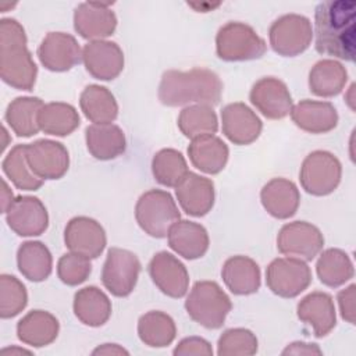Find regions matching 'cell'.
<instances>
[{
  "instance_id": "cell-1",
  "label": "cell",
  "mask_w": 356,
  "mask_h": 356,
  "mask_svg": "<svg viewBox=\"0 0 356 356\" xmlns=\"http://www.w3.org/2000/svg\"><path fill=\"white\" fill-rule=\"evenodd\" d=\"M314 47L320 54L355 61L356 3L353 0L321 1L314 11Z\"/></svg>"
},
{
  "instance_id": "cell-2",
  "label": "cell",
  "mask_w": 356,
  "mask_h": 356,
  "mask_svg": "<svg viewBox=\"0 0 356 356\" xmlns=\"http://www.w3.org/2000/svg\"><path fill=\"white\" fill-rule=\"evenodd\" d=\"M222 96L220 76L207 68L189 71L168 70L159 85V100L168 107L185 104H218Z\"/></svg>"
},
{
  "instance_id": "cell-3",
  "label": "cell",
  "mask_w": 356,
  "mask_h": 356,
  "mask_svg": "<svg viewBox=\"0 0 356 356\" xmlns=\"http://www.w3.org/2000/svg\"><path fill=\"white\" fill-rule=\"evenodd\" d=\"M38 67L26 47L24 26L14 18L0 21V78L19 90H32Z\"/></svg>"
},
{
  "instance_id": "cell-4",
  "label": "cell",
  "mask_w": 356,
  "mask_h": 356,
  "mask_svg": "<svg viewBox=\"0 0 356 356\" xmlns=\"http://www.w3.org/2000/svg\"><path fill=\"white\" fill-rule=\"evenodd\" d=\"M231 309L232 303L229 296L214 281L195 282L185 300L188 316L195 323L209 330L222 327Z\"/></svg>"
},
{
  "instance_id": "cell-5",
  "label": "cell",
  "mask_w": 356,
  "mask_h": 356,
  "mask_svg": "<svg viewBox=\"0 0 356 356\" xmlns=\"http://www.w3.org/2000/svg\"><path fill=\"white\" fill-rule=\"evenodd\" d=\"M135 218L145 234L153 238H165L170 228L181 218V214L167 191L150 189L138 199Z\"/></svg>"
},
{
  "instance_id": "cell-6",
  "label": "cell",
  "mask_w": 356,
  "mask_h": 356,
  "mask_svg": "<svg viewBox=\"0 0 356 356\" xmlns=\"http://www.w3.org/2000/svg\"><path fill=\"white\" fill-rule=\"evenodd\" d=\"M267 50L263 38L248 24L227 22L216 36L217 56L224 61H249L260 58Z\"/></svg>"
},
{
  "instance_id": "cell-7",
  "label": "cell",
  "mask_w": 356,
  "mask_h": 356,
  "mask_svg": "<svg viewBox=\"0 0 356 356\" xmlns=\"http://www.w3.org/2000/svg\"><path fill=\"white\" fill-rule=\"evenodd\" d=\"M341 175L339 160L327 150H314L307 154L299 171L302 188L313 196L332 193L341 182Z\"/></svg>"
},
{
  "instance_id": "cell-8",
  "label": "cell",
  "mask_w": 356,
  "mask_h": 356,
  "mask_svg": "<svg viewBox=\"0 0 356 356\" xmlns=\"http://www.w3.org/2000/svg\"><path fill=\"white\" fill-rule=\"evenodd\" d=\"M268 39L271 49L277 54L295 57L303 53L312 43V22L299 14H285L271 24Z\"/></svg>"
},
{
  "instance_id": "cell-9",
  "label": "cell",
  "mask_w": 356,
  "mask_h": 356,
  "mask_svg": "<svg viewBox=\"0 0 356 356\" xmlns=\"http://www.w3.org/2000/svg\"><path fill=\"white\" fill-rule=\"evenodd\" d=\"M140 273V261L135 253L121 248H110L102 268L104 288L117 298H125L134 291Z\"/></svg>"
},
{
  "instance_id": "cell-10",
  "label": "cell",
  "mask_w": 356,
  "mask_h": 356,
  "mask_svg": "<svg viewBox=\"0 0 356 356\" xmlns=\"http://www.w3.org/2000/svg\"><path fill=\"white\" fill-rule=\"evenodd\" d=\"M312 282V271L306 261L295 257H277L266 270L268 289L281 298L300 295Z\"/></svg>"
},
{
  "instance_id": "cell-11",
  "label": "cell",
  "mask_w": 356,
  "mask_h": 356,
  "mask_svg": "<svg viewBox=\"0 0 356 356\" xmlns=\"http://www.w3.org/2000/svg\"><path fill=\"white\" fill-rule=\"evenodd\" d=\"M324 246L321 231L307 221H293L282 225L277 236V249L286 257L313 260Z\"/></svg>"
},
{
  "instance_id": "cell-12",
  "label": "cell",
  "mask_w": 356,
  "mask_h": 356,
  "mask_svg": "<svg viewBox=\"0 0 356 356\" xmlns=\"http://www.w3.org/2000/svg\"><path fill=\"white\" fill-rule=\"evenodd\" d=\"M31 170L43 181L60 179L68 171L70 154L65 146L51 139H38L26 145Z\"/></svg>"
},
{
  "instance_id": "cell-13",
  "label": "cell",
  "mask_w": 356,
  "mask_h": 356,
  "mask_svg": "<svg viewBox=\"0 0 356 356\" xmlns=\"http://www.w3.org/2000/svg\"><path fill=\"white\" fill-rule=\"evenodd\" d=\"M38 57L46 70L64 72L82 61V50L72 35L49 32L38 47Z\"/></svg>"
},
{
  "instance_id": "cell-14",
  "label": "cell",
  "mask_w": 356,
  "mask_h": 356,
  "mask_svg": "<svg viewBox=\"0 0 356 356\" xmlns=\"http://www.w3.org/2000/svg\"><path fill=\"white\" fill-rule=\"evenodd\" d=\"M64 242L70 252L88 259H96L104 250L107 238L100 222L90 217L78 216L67 222Z\"/></svg>"
},
{
  "instance_id": "cell-15",
  "label": "cell",
  "mask_w": 356,
  "mask_h": 356,
  "mask_svg": "<svg viewBox=\"0 0 356 356\" xmlns=\"http://www.w3.org/2000/svg\"><path fill=\"white\" fill-rule=\"evenodd\" d=\"M6 221L19 236H38L47 229L49 214L40 199L17 196L6 211Z\"/></svg>"
},
{
  "instance_id": "cell-16",
  "label": "cell",
  "mask_w": 356,
  "mask_h": 356,
  "mask_svg": "<svg viewBox=\"0 0 356 356\" xmlns=\"http://www.w3.org/2000/svg\"><path fill=\"white\" fill-rule=\"evenodd\" d=\"M147 270L152 281L164 295L178 299L188 292V270L174 254L165 250L156 253L149 261Z\"/></svg>"
},
{
  "instance_id": "cell-17",
  "label": "cell",
  "mask_w": 356,
  "mask_h": 356,
  "mask_svg": "<svg viewBox=\"0 0 356 356\" xmlns=\"http://www.w3.org/2000/svg\"><path fill=\"white\" fill-rule=\"evenodd\" d=\"M249 99L250 103L268 120L285 118L293 106L288 86L274 76H264L254 82Z\"/></svg>"
},
{
  "instance_id": "cell-18",
  "label": "cell",
  "mask_w": 356,
  "mask_h": 356,
  "mask_svg": "<svg viewBox=\"0 0 356 356\" xmlns=\"http://www.w3.org/2000/svg\"><path fill=\"white\" fill-rule=\"evenodd\" d=\"M111 3H81L74 11V29L83 39L104 40L117 28V17L110 8Z\"/></svg>"
},
{
  "instance_id": "cell-19",
  "label": "cell",
  "mask_w": 356,
  "mask_h": 356,
  "mask_svg": "<svg viewBox=\"0 0 356 356\" xmlns=\"http://www.w3.org/2000/svg\"><path fill=\"white\" fill-rule=\"evenodd\" d=\"M82 63L96 79H115L124 70V53L115 42L93 40L82 49Z\"/></svg>"
},
{
  "instance_id": "cell-20",
  "label": "cell",
  "mask_w": 356,
  "mask_h": 356,
  "mask_svg": "<svg viewBox=\"0 0 356 356\" xmlns=\"http://www.w3.org/2000/svg\"><path fill=\"white\" fill-rule=\"evenodd\" d=\"M222 134L234 145H250L261 132L263 124L257 114L245 103H229L221 110Z\"/></svg>"
},
{
  "instance_id": "cell-21",
  "label": "cell",
  "mask_w": 356,
  "mask_h": 356,
  "mask_svg": "<svg viewBox=\"0 0 356 356\" xmlns=\"http://www.w3.org/2000/svg\"><path fill=\"white\" fill-rule=\"evenodd\" d=\"M175 195L181 209L192 217H203L214 206L213 181L191 171L175 186Z\"/></svg>"
},
{
  "instance_id": "cell-22",
  "label": "cell",
  "mask_w": 356,
  "mask_h": 356,
  "mask_svg": "<svg viewBox=\"0 0 356 356\" xmlns=\"http://www.w3.org/2000/svg\"><path fill=\"white\" fill-rule=\"evenodd\" d=\"M298 318L310 325L316 338H323L337 324V313L331 295L314 291L306 295L296 306Z\"/></svg>"
},
{
  "instance_id": "cell-23",
  "label": "cell",
  "mask_w": 356,
  "mask_h": 356,
  "mask_svg": "<svg viewBox=\"0 0 356 356\" xmlns=\"http://www.w3.org/2000/svg\"><path fill=\"white\" fill-rule=\"evenodd\" d=\"M289 114L295 125L309 134H325L338 124L337 108L330 102L305 99L292 106Z\"/></svg>"
},
{
  "instance_id": "cell-24",
  "label": "cell",
  "mask_w": 356,
  "mask_h": 356,
  "mask_svg": "<svg viewBox=\"0 0 356 356\" xmlns=\"http://www.w3.org/2000/svg\"><path fill=\"white\" fill-rule=\"evenodd\" d=\"M168 246L186 260H196L209 249V234L203 225L189 220H178L168 231Z\"/></svg>"
},
{
  "instance_id": "cell-25",
  "label": "cell",
  "mask_w": 356,
  "mask_h": 356,
  "mask_svg": "<svg viewBox=\"0 0 356 356\" xmlns=\"http://www.w3.org/2000/svg\"><path fill=\"white\" fill-rule=\"evenodd\" d=\"M260 200L266 211L278 220L292 217L300 203L298 186L285 178H273L260 192Z\"/></svg>"
},
{
  "instance_id": "cell-26",
  "label": "cell",
  "mask_w": 356,
  "mask_h": 356,
  "mask_svg": "<svg viewBox=\"0 0 356 356\" xmlns=\"http://www.w3.org/2000/svg\"><path fill=\"white\" fill-rule=\"evenodd\" d=\"M221 277L234 295H252L260 288L259 264L248 256L238 254L227 259L221 268Z\"/></svg>"
},
{
  "instance_id": "cell-27",
  "label": "cell",
  "mask_w": 356,
  "mask_h": 356,
  "mask_svg": "<svg viewBox=\"0 0 356 356\" xmlns=\"http://www.w3.org/2000/svg\"><path fill=\"white\" fill-rule=\"evenodd\" d=\"M88 152L97 160H113L125 152L124 131L115 124H92L85 129Z\"/></svg>"
},
{
  "instance_id": "cell-28",
  "label": "cell",
  "mask_w": 356,
  "mask_h": 356,
  "mask_svg": "<svg viewBox=\"0 0 356 356\" xmlns=\"http://www.w3.org/2000/svg\"><path fill=\"white\" fill-rule=\"evenodd\" d=\"M58 320L46 310H32L17 324V337L25 345L43 348L50 345L58 335Z\"/></svg>"
},
{
  "instance_id": "cell-29",
  "label": "cell",
  "mask_w": 356,
  "mask_h": 356,
  "mask_svg": "<svg viewBox=\"0 0 356 356\" xmlns=\"http://www.w3.org/2000/svg\"><path fill=\"white\" fill-rule=\"evenodd\" d=\"M228 146L216 135L192 139L188 146V156L193 167L206 174H218L228 161Z\"/></svg>"
},
{
  "instance_id": "cell-30",
  "label": "cell",
  "mask_w": 356,
  "mask_h": 356,
  "mask_svg": "<svg viewBox=\"0 0 356 356\" xmlns=\"http://www.w3.org/2000/svg\"><path fill=\"white\" fill-rule=\"evenodd\" d=\"M74 313L76 318L89 327L106 324L111 316V302L97 286H85L74 296Z\"/></svg>"
},
{
  "instance_id": "cell-31",
  "label": "cell",
  "mask_w": 356,
  "mask_h": 356,
  "mask_svg": "<svg viewBox=\"0 0 356 356\" xmlns=\"http://www.w3.org/2000/svg\"><path fill=\"white\" fill-rule=\"evenodd\" d=\"M17 266L19 273L32 282L49 278L53 268V257L49 248L39 241H26L17 250Z\"/></svg>"
},
{
  "instance_id": "cell-32",
  "label": "cell",
  "mask_w": 356,
  "mask_h": 356,
  "mask_svg": "<svg viewBox=\"0 0 356 356\" xmlns=\"http://www.w3.org/2000/svg\"><path fill=\"white\" fill-rule=\"evenodd\" d=\"M348 81L345 67L335 60L317 61L309 72L310 92L320 97H334L342 92Z\"/></svg>"
},
{
  "instance_id": "cell-33",
  "label": "cell",
  "mask_w": 356,
  "mask_h": 356,
  "mask_svg": "<svg viewBox=\"0 0 356 356\" xmlns=\"http://www.w3.org/2000/svg\"><path fill=\"white\" fill-rule=\"evenodd\" d=\"M43 104L44 103L39 97H33V96L15 97L7 106V110L4 114L6 122L17 136L29 138L32 135H36L40 131L38 115Z\"/></svg>"
},
{
  "instance_id": "cell-34",
  "label": "cell",
  "mask_w": 356,
  "mask_h": 356,
  "mask_svg": "<svg viewBox=\"0 0 356 356\" xmlns=\"http://www.w3.org/2000/svg\"><path fill=\"white\" fill-rule=\"evenodd\" d=\"M79 106L85 117L93 124H111L118 115L114 95L100 85H88L81 93Z\"/></svg>"
},
{
  "instance_id": "cell-35",
  "label": "cell",
  "mask_w": 356,
  "mask_h": 356,
  "mask_svg": "<svg viewBox=\"0 0 356 356\" xmlns=\"http://www.w3.org/2000/svg\"><path fill=\"white\" fill-rule=\"evenodd\" d=\"M38 122L40 131L47 135L67 136L79 127V114L68 103L51 102L43 104L38 115Z\"/></svg>"
},
{
  "instance_id": "cell-36",
  "label": "cell",
  "mask_w": 356,
  "mask_h": 356,
  "mask_svg": "<svg viewBox=\"0 0 356 356\" xmlns=\"http://www.w3.org/2000/svg\"><path fill=\"white\" fill-rule=\"evenodd\" d=\"M139 339L150 348L168 346L177 335V327L171 316L160 310H152L140 316L138 321Z\"/></svg>"
},
{
  "instance_id": "cell-37",
  "label": "cell",
  "mask_w": 356,
  "mask_h": 356,
  "mask_svg": "<svg viewBox=\"0 0 356 356\" xmlns=\"http://www.w3.org/2000/svg\"><path fill=\"white\" fill-rule=\"evenodd\" d=\"M316 273L324 285L338 288L353 277L355 270L352 260L343 250L331 248L320 254Z\"/></svg>"
},
{
  "instance_id": "cell-38",
  "label": "cell",
  "mask_w": 356,
  "mask_h": 356,
  "mask_svg": "<svg viewBox=\"0 0 356 356\" xmlns=\"http://www.w3.org/2000/svg\"><path fill=\"white\" fill-rule=\"evenodd\" d=\"M179 131L189 139L214 135L218 129V120L209 104H192L185 107L178 117Z\"/></svg>"
},
{
  "instance_id": "cell-39",
  "label": "cell",
  "mask_w": 356,
  "mask_h": 356,
  "mask_svg": "<svg viewBox=\"0 0 356 356\" xmlns=\"http://www.w3.org/2000/svg\"><path fill=\"white\" fill-rule=\"evenodd\" d=\"M1 168L14 186L22 191H38L44 182L28 164L26 145H15L4 157Z\"/></svg>"
},
{
  "instance_id": "cell-40",
  "label": "cell",
  "mask_w": 356,
  "mask_h": 356,
  "mask_svg": "<svg viewBox=\"0 0 356 356\" xmlns=\"http://www.w3.org/2000/svg\"><path fill=\"white\" fill-rule=\"evenodd\" d=\"M154 179L167 186L175 188L189 172L185 157L175 149H161L152 159Z\"/></svg>"
},
{
  "instance_id": "cell-41",
  "label": "cell",
  "mask_w": 356,
  "mask_h": 356,
  "mask_svg": "<svg viewBox=\"0 0 356 356\" xmlns=\"http://www.w3.org/2000/svg\"><path fill=\"white\" fill-rule=\"evenodd\" d=\"M28 303L25 285L14 275H0V317L13 318L19 314Z\"/></svg>"
},
{
  "instance_id": "cell-42",
  "label": "cell",
  "mask_w": 356,
  "mask_h": 356,
  "mask_svg": "<svg viewBox=\"0 0 356 356\" xmlns=\"http://www.w3.org/2000/svg\"><path fill=\"white\" fill-rule=\"evenodd\" d=\"M257 352V338L248 328L225 330L217 342V353L220 356L245 355L250 356Z\"/></svg>"
},
{
  "instance_id": "cell-43",
  "label": "cell",
  "mask_w": 356,
  "mask_h": 356,
  "mask_svg": "<svg viewBox=\"0 0 356 356\" xmlns=\"http://www.w3.org/2000/svg\"><path fill=\"white\" fill-rule=\"evenodd\" d=\"M90 271V259L78 253H65L58 259L57 263V275L60 281L70 286H75L86 281Z\"/></svg>"
},
{
  "instance_id": "cell-44",
  "label": "cell",
  "mask_w": 356,
  "mask_h": 356,
  "mask_svg": "<svg viewBox=\"0 0 356 356\" xmlns=\"http://www.w3.org/2000/svg\"><path fill=\"white\" fill-rule=\"evenodd\" d=\"M172 353L175 356H186V355H204L211 356L213 349L209 341L200 337H188L178 342V345L174 348Z\"/></svg>"
},
{
  "instance_id": "cell-45",
  "label": "cell",
  "mask_w": 356,
  "mask_h": 356,
  "mask_svg": "<svg viewBox=\"0 0 356 356\" xmlns=\"http://www.w3.org/2000/svg\"><path fill=\"white\" fill-rule=\"evenodd\" d=\"M355 291L356 285L352 284L348 288L339 291L337 296L341 316L349 324H355Z\"/></svg>"
},
{
  "instance_id": "cell-46",
  "label": "cell",
  "mask_w": 356,
  "mask_h": 356,
  "mask_svg": "<svg viewBox=\"0 0 356 356\" xmlns=\"http://www.w3.org/2000/svg\"><path fill=\"white\" fill-rule=\"evenodd\" d=\"M321 349L316 343H307V342H292L289 343L284 350L282 355H321Z\"/></svg>"
},
{
  "instance_id": "cell-47",
  "label": "cell",
  "mask_w": 356,
  "mask_h": 356,
  "mask_svg": "<svg viewBox=\"0 0 356 356\" xmlns=\"http://www.w3.org/2000/svg\"><path fill=\"white\" fill-rule=\"evenodd\" d=\"M92 355H129V352L117 343H103L93 349Z\"/></svg>"
},
{
  "instance_id": "cell-48",
  "label": "cell",
  "mask_w": 356,
  "mask_h": 356,
  "mask_svg": "<svg viewBox=\"0 0 356 356\" xmlns=\"http://www.w3.org/2000/svg\"><path fill=\"white\" fill-rule=\"evenodd\" d=\"M14 195L11 192V189L8 188L7 182L3 179V189H1V213L6 214V211L8 210L10 204L14 202Z\"/></svg>"
},
{
  "instance_id": "cell-49",
  "label": "cell",
  "mask_w": 356,
  "mask_h": 356,
  "mask_svg": "<svg viewBox=\"0 0 356 356\" xmlns=\"http://www.w3.org/2000/svg\"><path fill=\"white\" fill-rule=\"evenodd\" d=\"M21 353H28V355H31L32 352L28 350V349H24V348H17V346L4 348V349L1 350V355H11V356H14V355H21Z\"/></svg>"
},
{
  "instance_id": "cell-50",
  "label": "cell",
  "mask_w": 356,
  "mask_h": 356,
  "mask_svg": "<svg viewBox=\"0 0 356 356\" xmlns=\"http://www.w3.org/2000/svg\"><path fill=\"white\" fill-rule=\"evenodd\" d=\"M353 89H355V85H352V86L349 88V100H348V103H349V106H350L352 110H353V106H352V102H353V100H352V96H350V95L353 93Z\"/></svg>"
}]
</instances>
